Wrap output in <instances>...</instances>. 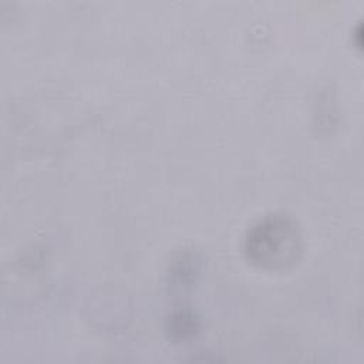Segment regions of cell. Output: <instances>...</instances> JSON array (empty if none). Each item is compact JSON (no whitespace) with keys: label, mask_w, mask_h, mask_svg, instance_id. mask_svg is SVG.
Listing matches in <instances>:
<instances>
[{"label":"cell","mask_w":364,"mask_h":364,"mask_svg":"<svg viewBox=\"0 0 364 364\" xmlns=\"http://www.w3.org/2000/svg\"><path fill=\"white\" fill-rule=\"evenodd\" d=\"M299 237L286 220L272 219L257 225L247 237V252L263 264H286L296 256Z\"/></svg>","instance_id":"1"}]
</instances>
